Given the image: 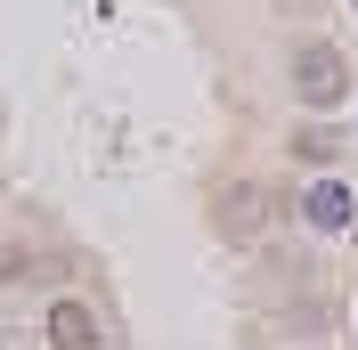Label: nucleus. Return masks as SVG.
<instances>
[{
	"label": "nucleus",
	"instance_id": "obj_1",
	"mask_svg": "<svg viewBox=\"0 0 358 350\" xmlns=\"http://www.w3.org/2000/svg\"><path fill=\"white\" fill-rule=\"evenodd\" d=\"M293 90H301V106H342V98H350V66H342V49H326V41L293 49Z\"/></svg>",
	"mask_w": 358,
	"mask_h": 350
},
{
	"label": "nucleus",
	"instance_id": "obj_2",
	"mask_svg": "<svg viewBox=\"0 0 358 350\" xmlns=\"http://www.w3.org/2000/svg\"><path fill=\"white\" fill-rule=\"evenodd\" d=\"M277 212H285L277 188H228L220 196V228L228 237H261V228H277Z\"/></svg>",
	"mask_w": 358,
	"mask_h": 350
},
{
	"label": "nucleus",
	"instance_id": "obj_3",
	"mask_svg": "<svg viewBox=\"0 0 358 350\" xmlns=\"http://www.w3.org/2000/svg\"><path fill=\"white\" fill-rule=\"evenodd\" d=\"M49 350H106V334H98V318L82 302H57L49 309Z\"/></svg>",
	"mask_w": 358,
	"mask_h": 350
},
{
	"label": "nucleus",
	"instance_id": "obj_4",
	"mask_svg": "<svg viewBox=\"0 0 358 350\" xmlns=\"http://www.w3.org/2000/svg\"><path fill=\"white\" fill-rule=\"evenodd\" d=\"M301 220H310V228H326V237H334V228H350V196H342L334 179H317L310 196H301Z\"/></svg>",
	"mask_w": 358,
	"mask_h": 350
},
{
	"label": "nucleus",
	"instance_id": "obj_5",
	"mask_svg": "<svg viewBox=\"0 0 358 350\" xmlns=\"http://www.w3.org/2000/svg\"><path fill=\"white\" fill-rule=\"evenodd\" d=\"M334 147H342V139L317 131V122H310V131H293V155H301V163H334Z\"/></svg>",
	"mask_w": 358,
	"mask_h": 350
},
{
	"label": "nucleus",
	"instance_id": "obj_6",
	"mask_svg": "<svg viewBox=\"0 0 358 350\" xmlns=\"http://www.w3.org/2000/svg\"><path fill=\"white\" fill-rule=\"evenodd\" d=\"M0 277H49V261L24 253V244H0Z\"/></svg>",
	"mask_w": 358,
	"mask_h": 350
}]
</instances>
